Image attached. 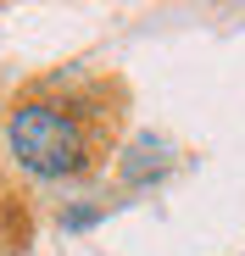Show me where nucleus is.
Masks as SVG:
<instances>
[{"mask_svg":"<svg viewBox=\"0 0 245 256\" xmlns=\"http://www.w3.org/2000/svg\"><path fill=\"white\" fill-rule=\"evenodd\" d=\"M6 145L34 178H78L95 162V128L72 100H22L6 117Z\"/></svg>","mask_w":245,"mask_h":256,"instance_id":"obj_1","label":"nucleus"},{"mask_svg":"<svg viewBox=\"0 0 245 256\" xmlns=\"http://www.w3.org/2000/svg\"><path fill=\"white\" fill-rule=\"evenodd\" d=\"M173 162H178L173 140H162V134H140L128 150H122L117 173H122V184H140V190H145V184H156V178H168Z\"/></svg>","mask_w":245,"mask_h":256,"instance_id":"obj_2","label":"nucleus"},{"mask_svg":"<svg viewBox=\"0 0 245 256\" xmlns=\"http://www.w3.org/2000/svg\"><path fill=\"white\" fill-rule=\"evenodd\" d=\"M95 223H100V206H67L62 212V228H72V234L78 228H95Z\"/></svg>","mask_w":245,"mask_h":256,"instance_id":"obj_3","label":"nucleus"}]
</instances>
